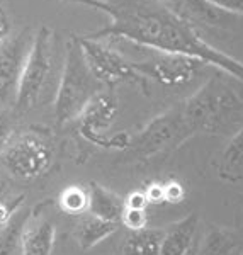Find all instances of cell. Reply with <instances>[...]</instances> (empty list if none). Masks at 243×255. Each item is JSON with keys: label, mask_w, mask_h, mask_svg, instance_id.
<instances>
[{"label": "cell", "mask_w": 243, "mask_h": 255, "mask_svg": "<svg viewBox=\"0 0 243 255\" xmlns=\"http://www.w3.org/2000/svg\"><path fill=\"white\" fill-rule=\"evenodd\" d=\"M118 228L119 223L102 220V218H97L87 213V215L80 218V221L75 226L77 244L82 250H90L101 244L102 240L109 238L113 233H116Z\"/></svg>", "instance_id": "cell-15"}, {"label": "cell", "mask_w": 243, "mask_h": 255, "mask_svg": "<svg viewBox=\"0 0 243 255\" xmlns=\"http://www.w3.org/2000/svg\"><path fill=\"white\" fill-rule=\"evenodd\" d=\"M163 230L145 228L126 238L122 255H162Z\"/></svg>", "instance_id": "cell-18"}, {"label": "cell", "mask_w": 243, "mask_h": 255, "mask_svg": "<svg viewBox=\"0 0 243 255\" xmlns=\"http://www.w3.org/2000/svg\"><path fill=\"white\" fill-rule=\"evenodd\" d=\"M14 121H12V116L7 111L0 109V155H2L3 148L7 146V143L10 141L12 134H14Z\"/></svg>", "instance_id": "cell-22"}, {"label": "cell", "mask_w": 243, "mask_h": 255, "mask_svg": "<svg viewBox=\"0 0 243 255\" xmlns=\"http://www.w3.org/2000/svg\"><path fill=\"white\" fill-rule=\"evenodd\" d=\"M106 87L89 68L84 56L78 36H72L63 56V68L58 82V89L53 97L55 101V119L58 125L77 121L87 104Z\"/></svg>", "instance_id": "cell-3"}, {"label": "cell", "mask_w": 243, "mask_h": 255, "mask_svg": "<svg viewBox=\"0 0 243 255\" xmlns=\"http://www.w3.org/2000/svg\"><path fill=\"white\" fill-rule=\"evenodd\" d=\"M84 56L89 68L104 87H114L122 82L145 84L146 79L134 70L133 61L126 60L116 49L102 43V39H92L89 36H78Z\"/></svg>", "instance_id": "cell-8"}, {"label": "cell", "mask_w": 243, "mask_h": 255, "mask_svg": "<svg viewBox=\"0 0 243 255\" xmlns=\"http://www.w3.org/2000/svg\"><path fill=\"white\" fill-rule=\"evenodd\" d=\"M89 7L111 17L109 26L89 38H121L151 51L191 56L243 82V61L211 46L187 19L158 0H89Z\"/></svg>", "instance_id": "cell-1"}, {"label": "cell", "mask_w": 243, "mask_h": 255, "mask_svg": "<svg viewBox=\"0 0 243 255\" xmlns=\"http://www.w3.org/2000/svg\"><path fill=\"white\" fill-rule=\"evenodd\" d=\"M56 44H58L56 36L49 27L43 26L36 31L34 43L27 56L14 102V109L17 113L34 108L43 102L46 94H51V84L55 82L53 72L56 70V58H58Z\"/></svg>", "instance_id": "cell-4"}, {"label": "cell", "mask_w": 243, "mask_h": 255, "mask_svg": "<svg viewBox=\"0 0 243 255\" xmlns=\"http://www.w3.org/2000/svg\"><path fill=\"white\" fill-rule=\"evenodd\" d=\"M55 148L46 134L27 129L12 134L0 155V163L12 179L36 180L51 168Z\"/></svg>", "instance_id": "cell-5"}, {"label": "cell", "mask_w": 243, "mask_h": 255, "mask_svg": "<svg viewBox=\"0 0 243 255\" xmlns=\"http://www.w3.org/2000/svg\"><path fill=\"white\" fill-rule=\"evenodd\" d=\"M148 215L146 209H129L124 208L121 218V225H124L131 233L134 232H141V230L148 228Z\"/></svg>", "instance_id": "cell-21"}, {"label": "cell", "mask_w": 243, "mask_h": 255, "mask_svg": "<svg viewBox=\"0 0 243 255\" xmlns=\"http://www.w3.org/2000/svg\"><path fill=\"white\" fill-rule=\"evenodd\" d=\"M56 228L48 220H32L29 216L20 237V255H51Z\"/></svg>", "instance_id": "cell-11"}, {"label": "cell", "mask_w": 243, "mask_h": 255, "mask_svg": "<svg viewBox=\"0 0 243 255\" xmlns=\"http://www.w3.org/2000/svg\"><path fill=\"white\" fill-rule=\"evenodd\" d=\"M194 134L184 114V108L177 106L151 119L136 136L131 138L127 150L134 151L139 158H151L162 153H170Z\"/></svg>", "instance_id": "cell-6"}, {"label": "cell", "mask_w": 243, "mask_h": 255, "mask_svg": "<svg viewBox=\"0 0 243 255\" xmlns=\"http://www.w3.org/2000/svg\"><path fill=\"white\" fill-rule=\"evenodd\" d=\"M119 104L114 94L101 92L97 97L87 104V108L82 111L78 121V129L80 134L87 141L101 148H111V150H127L131 145V136L127 133H118V134H106L114 119L118 116Z\"/></svg>", "instance_id": "cell-7"}, {"label": "cell", "mask_w": 243, "mask_h": 255, "mask_svg": "<svg viewBox=\"0 0 243 255\" xmlns=\"http://www.w3.org/2000/svg\"><path fill=\"white\" fill-rule=\"evenodd\" d=\"M58 206L63 213L73 216H84L90 208V194L89 187L82 186H68L63 189L58 199Z\"/></svg>", "instance_id": "cell-20"}, {"label": "cell", "mask_w": 243, "mask_h": 255, "mask_svg": "<svg viewBox=\"0 0 243 255\" xmlns=\"http://www.w3.org/2000/svg\"><path fill=\"white\" fill-rule=\"evenodd\" d=\"M10 24H9V19H7V15L3 14V10L0 9V41H2L5 36L10 34Z\"/></svg>", "instance_id": "cell-28"}, {"label": "cell", "mask_w": 243, "mask_h": 255, "mask_svg": "<svg viewBox=\"0 0 243 255\" xmlns=\"http://www.w3.org/2000/svg\"><path fill=\"white\" fill-rule=\"evenodd\" d=\"M133 67L143 79L153 80L163 87H184L209 65L191 56L153 51L148 60L133 61Z\"/></svg>", "instance_id": "cell-9"}, {"label": "cell", "mask_w": 243, "mask_h": 255, "mask_svg": "<svg viewBox=\"0 0 243 255\" xmlns=\"http://www.w3.org/2000/svg\"><path fill=\"white\" fill-rule=\"evenodd\" d=\"M199 216L191 213L177 223L163 228L162 255H187L194 242Z\"/></svg>", "instance_id": "cell-12"}, {"label": "cell", "mask_w": 243, "mask_h": 255, "mask_svg": "<svg viewBox=\"0 0 243 255\" xmlns=\"http://www.w3.org/2000/svg\"><path fill=\"white\" fill-rule=\"evenodd\" d=\"M22 201H24V196L15 197V199L9 201V203H5V201H0V230L9 223L10 218L14 216V213L17 211L20 206H22Z\"/></svg>", "instance_id": "cell-24"}, {"label": "cell", "mask_w": 243, "mask_h": 255, "mask_svg": "<svg viewBox=\"0 0 243 255\" xmlns=\"http://www.w3.org/2000/svg\"><path fill=\"white\" fill-rule=\"evenodd\" d=\"M163 196H165V203L179 204L184 199L185 191L179 180H168V182H163Z\"/></svg>", "instance_id": "cell-23"}, {"label": "cell", "mask_w": 243, "mask_h": 255, "mask_svg": "<svg viewBox=\"0 0 243 255\" xmlns=\"http://www.w3.org/2000/svg\"><path fill=\"white\" fill-rule=\"evenodd\" d=\"M148 203L150 204H160L165 203V196H163V184L162 182H151L150 186L145 189Z\"/></svg>", "instance_id": "cell-27"}, {"label": "cell", "mask_w": 243, "mask_h": 255, "mask_svg": "<svg viewBox=\"0 0 243 255\" xmlns=\"http://www.w3.org/2000/svg\"><path fill=\"white\" fill-rule=\"evenodd\" d=\"M148 197L145 189H134L124 197V208L129 209H146L148 208Z\"/></svg>", "instance_id": "cell-25"}, {"label": "cell", "mask_w": 243, "mask_h": 255, "mask_svg": "<svg viewBox=\"0 0 243 255\" xmlns=\"http://www.w3.org/2000/svg\"><path fill=\"white\" fill-rule=\"evenodd\" d=\"M220 177L223 180L237 182L243 175V128L230 138L220 160Z\"/></svg>", "instance_id": "cell-17"}, {"label": "cell", "mask_w": 243, "mask_h": 255, "mask_svg": "<svg viewBox=\"0 0 243 255\" xmlns=\"http://www.w3.org/2000/svg\"><path fill=\"white\" fill-rule=\"evenodd\" d=\"M34 34L29 27L12 31L0 41V102H15L19 82L31 53Z\"/></svg>", "instance_id": "cell-10"}, {"label": "cell", "mask_w": 243, "mask_h": 255, "mask_svg": "<svg viewBox=\"0 0 243 255\" xmlns=\"http://www.w3.org/2000/svg\"><path fill=\"white\" fill-rule=\"evenodd\" d=\"M31 213L26 211V208L20 206L10 221L0 230V255H14L15 250L20 247V237L22 230L29 220Z\"/></svg>", "instance_id": "cell-19"}, {"label": "cell", "mask_w": 243, "mask_h": 255, "mask_svg": "<svg viewBox=\"0 0 243 255\" xmlns=\"http://www.w3.org/2000/svg\"><path fill=\"white\" fill-rule=\"evenodd\" d=\"M182 108L194 133L232 138L243 128V97L223 72L209 77Z\"/></svg>", "instance_id": "cell-2"}, {"label": "cell", "mask_w": 243, "mask_h": 255, "mask_svg": "<svg viewBox=\"0 0 243 255\" xmlns=\"http://www.w3.org/2000/svg\"><path fill=\"white\" fill-rule=\"evenodd\" d=\"M89 194H90V208L89 213L97 218L121 225L122 211H124V199L119 197L116 192L99 182L89 184Z\"/></svg>", "instance_id": "cell-13"}, {"label": "cell", "mask_w": 243, "mask_h": 255, "mask_svg": "<svg viewBox=\"0 0 243 255\" xmlns=\"http://www.w3.org/2000/svg\"><path fill=\"white\" fill-rule=\"evenodd\" d=\"M158 2H168V3H180V0H158Z\"/></svg>", "instance_id": "cell-29"}, {"label": "cell", "mask_w": 243, "mask_h": 255, "mask_svg": "<svg viewBox=\"0 0 243 255\" xmlns=\"http://www.w3.org/2000/svg\"><path fill=\"white\" fill-rule=\"evenodd\" d=\"M180 5L184 9V14L180 15L187 19L192 26L201 24V26H213L221 29V27L230 26V19L237 17L214 5L209 0H180Z\"/></svg>", "instance_id": "cell-14"}, {"label": "cell", "mask_w": 243, "mask_h": 255, "mask_svg": "<svg viewBox=\"0 0 243 255\" xmlns=\"http://www.w3.org/2000/svg\"><path fill=\"white\" fill-rule=\"evenodd\" d=\"M196 255H243L242 242L232 230L209 226Z\"/></svg>", "instance_id": "cell-16"}, {"label": "cell", "mask_w": 243, "mask_h": 255, "mask_svg": "<svg viewBox=\"0 0 243 255\" xmlns=\"http://www.w3.org/2000/svg\"><path fill=\"white\" fill-rule=\"evenodd\" d=\"M209 2L233 15H243V0H209Z\"/></svg>", "instance_id": "cell-26"}]
</instances>
